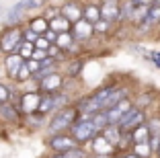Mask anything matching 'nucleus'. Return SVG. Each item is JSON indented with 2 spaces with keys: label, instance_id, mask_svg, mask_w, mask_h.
Returning <instances> with one entry per match:
<instances>
[{
  "label": "nucleus",
  "instance_id": "1",
  "mask_svg": "<svg viewBox=\"0 0 160 158\" xmlns=\"http://www.w3.org/2000/svg\"><path fill=\"white\" fill-rule=\"evenodd\" d=\"M78 119H80V111L76 109V105H70V107L62 109V111H58L56 115L49 117L45 130H47V134H49V135L68 134V131L72 130V125H74Z\"/></svg>",
  "mask_w": 160,
  "mask_h": 158
},
{
  "label": "nucleus",
  "instance_id": "2",
  "mask_svg": "<svg viewBox=\"0 0 160 158\" xmlns=\"http://www.w3.org/2000/svg\"><path fill=\"white\" fill-rule=\"evenodd\" d=\"M23 27L25 25H17V27H2L0 31V56H10V54H19V47L23 45Z\"/></svg>",
  "mask_w": 160,
  "mask_h": 158
},
{
  "label": "nucleus",
  "instance_id": "3",
  "mask_svg": "<svg viewBox=\"0 0 160 158\" xmlns=\"http://www.w3.org/2000/svg\"><path fill=\"white\" fill-rule=\"evenodd\" d=\"M41 99H43V93L29 90V93H21V97H17V101H12V103H14V107L19 109L21 115L27 117V115H33V113L39 111Z\"/></svg>",
  "mask_w": 160,
  "mask_h": 158
},
{
  "label": "nucleus",
  "instance_id": "4",
  "mask_svg": "<svg viewBox=\"0 0 160 158\" xmlns=\"http://www.w3.org/2000/svg\"><path fill=\"white\" fill-rule=\"evenodd\" d=\"M70 134H72V138H74L78 144H86V142H90V140L97 138L101 131L97 130V125L92 123V119H84V117H80L74 125H72Z\"/></svg>",
  "mask_w": 160,
  "mask_h": 158
},
{
  "label": "nucleus",
  "instance_id": "5",
  "mask_svg": "<svg viewBox=\"0 0 160 158\" xmlns=\"http://www.w3.org/2000/svg\"><path fill=\"white\" fill-rule=\"evenodd\" d=\"M47 148L52 150L53 154H64V152H70V150L80 148V144L72 138V134H58V135H49L47 138Z\"/></svg>",
  "mask_w": 160,
  "mask_h": 158
},
{
  "label": "nucleus",
  "instance_id": "6",
  "mask_svg": "<svg viewBox=\"0 0 160 158\" xmlns=\"http://www.w3.org/2000/svg\"><path fill=\"white\" fill-rule=\"evenodd\" d=\"M64 82H66V78L62 76V72H56V74L43 78L41 82H37V89L43 94H60L64 93Z\"/></svg>",
  "mask_w": 160,
  "mask_h": 158
},
{
  "label": "nucleus",
  "instance_id": "7",
  "mask_svg": "<svg viewBox=\"0 0 160 158\" xmlns=\"http://www.w3.org/2000/svg\"><path fill=\"white\" fill-rule=\"evenodd\" d=\"M60 8H62V17H64V19H68L72 25L80 23V21L84 19V4H80L78 0H68V2H62Z\"/></svg>",
  "mask_w": 160,
  "mask_h": 158
},
{
  "label": "nucleus",
  "instance_id": "8",
  "mask_svg": "<svg viewBox=\"0 0 160 158\" xmlns=\"http://www.w3.org/2000/svg\"><path fill=\"white\" fill-rule=\"evenodd\" d=\"M142 119H144V115H142V111L138 107H132L129 111L123 115V119L119 121V130H121V134L123 131H127V130H133V127H140V123H142Z\"/></svg>",
  "mask_w": 160,
  "mask_h": 158
},
{
  "label": "nucleus",
  "instance_id": "9",
  "mask_svg": "<svg viewBox=\"0 0 160 158\" xmlns=\"http://www.w3.org/2000/svg\"><path fill=\"white\" fill-rule=\"evenodd\" d=\"M2 66H4V74L12 80L17 76V72L25 66V60L21 58V54H10V56L2 58Z\"/></svg>",
  "mask_w": 160,
  "mask_h": 158
},
{
  "label": "nucleus",
  "instance_id": "10",
  "mask_svg": "<svg viewBox=\"0 0 160 158\" xmlns=\"http://www.w3.org/2000/svg\"><path fill=\"white\" fill-rule=\"evenodd\" d=\"M0 119L4 121V123L17 125V123L23 121V115L19 113V109L14 107V103H2V105H0Z\"/></svg>",
  "mask_w": 160,
  "mask_h": 158
},
{
  "label": "nucleus",
  "instance_id": "11",
  "mask_svg": "<svg viewBox=\"0 0 160 158\" xmlns=\"http://www.w3.org/2000/svg\"><path fill=\"white\" fill-rule=\"evenodd\" d=\"M92 33H94V25H90L88 21H84V19L80 21V23L72 25V35H74L76 43H82V41H86V39H90Z\"/></svg>",
  "mask_w": 160,
  "mask_h": 158
},
{
  "label": "nucleus",
  "instance_id": "12",
  "mask_svg": "<svg viewBox=\"0 0 160 158\" xmlns=\"http://www.w3.org/2000/svg\"><path fill=\"white\" fill-rule=\"evenodd\" d=\"M132 109V103L127 101H121L117 105V107H113V109H109L107 111V119H109V125H119V121L123 119V115H125L127 111Z\"/></svg>",
  "mask_w": 160,
  "mask_h": 158
},
{
  "label": "nucleus",
  "instance_id": "13",
  "mask_svg": "<svg viewBox=\"0 0 160 158\" xmlns=\"http://www.w3.org/2000/svg\"><path fill=\"white\" fill-rule=\"evenodd\" d=\"M113 148H115V146L111 144L103 134H99L97 138L92 140V152H94V156H111Z\"/></svg>",
  "mask_w": 160,
  "mask_h": 158
},
{
  "label": "nucleus",
  "instance_id": "14",
  "mask_svg": "<svg viewBox=\"0 0 160 158\" xmlns=\"http://www.w3.org/2000/svg\"><path fill=\"white\" fill-rule=\"evenodd\" d=\"M23 14L25 10L21 8L17 2L6 10V17H4V27H17V25H23Z\"/></svg>",
  "mask_w": 160,
  "mask_h": 158
},
{
  "label": "nucleus",
  "instance_id": "15",
  "mask_svg": "<svg viewBox=\"0 0 160 158\" xmlns=\"http://www.w3.org/2000/svg\"><path fill=\"white\" fill-rule=\"evenodd\" d=\"M27 27L33 29L37 35H45V33L49 31V21H47L43 14H39V17H33V19L27 21Z\"/></svg>",
  "mask_w": 160,
  "mask_h": 158
},
{
  "label": "nucleus",
  "instance_id": "16",
  "mask_svg": "<svg viewBox=\"0 0 160 158\" xmlns=\"http://www.w3.org/2000/svg\"><path fill=\"white\" fill-rule=\"evenodd\" d=\"M101 17L109 23H113V21L121 19V6L119 4H103L101 6Z\"/></svg>",
  "mask_w": 160,
  "mask_h": 158
},
{
  "label": "nucleus",
  "instance_id": "17",
  "mask_svg": "<svg viewBox=\"0 0 160 158\" xmlns=\"http://www.w3.org/2000/svg\"><path fill=\"white\" fill-rule=\"evenodd\" d=\"M127 99V90L125 89H119V86H115L113 89V93L109 94V99H107V105H105V111H109V109H113V107H117L121 101H125Z\"/></svg>",
  "mask_w": 160,
  "mask_h": 158
},
{
  "label": "nucleus",
  "instance_id": "18",
  "mask_svg": "<svg viewBox=\"0 0 160 158\" xmlns=\"http://www.w3.org/2000/svg\"><path fill=\"white\" fill-rule=\"evenodd\" d=\"M101 19H103V17H101V6L84 4V21H88L90 25H97Z\"/></svg>",
  "mask_w": 160,
  "mask_h": 158
},
{
  "label": "nucleus",
  "instance_id": "19",
  "mask_svg": "<svg viewBox=\"0 0 160 158\" xmlns=\"http://www.w3.org/2000/svg\"><path fill=\"white\" fill-rule=\"evenodd\" d=\"M49 29L56 33H70L72 31V23L68 19H64V17H58V19L49 21Z\"/></svg>",
  "mask_w": 160,
  "mask_h": 158
},
{
  "label": "nucleus",
  "instance_id": "20",
  "mask_svg": "<svg viewBox=\"0 0 160 158\" xmlns=\"http://www.w3.org/2000/svg\"><path fill=\"white\" fill-rule=\"evenodd\" d=\"M103 135H105V138H107L113 146H117L119 140H121V130H119L117 125H109V127H105V130H103Z\"/></svg>",
  "mask_w": 160,
  "mask_h": 158
},
{
  "label": "nucleus",
  "instance_id": "21",
  "mask_svg": "<svg viewBox=\"0 0 160 158\" xmlns=\"http://www.w3.org/2000/svg\"><path fill=\"white\" fill-rule=\"evenodd\" d=\"M132 138H133L136 144H144V142H148V138H150V127H146V125L136 127V131L132 134Z\"/></svg>",
  "mask_w": 160,
  "mask_h": 158
},
{
  "label": "nucleus",
  "instance_id": "22",
  "mask_svg": "<svg viewBox=\"0 0 160 158\" xmlns=\"http://www.w3.org/2000/svg\"><path fill=\"white\" fill-rule=\"evenodd\" d=\"M90 119H92V123H94V125H97V130H99L101 134H103V130H105V127H109L107 111H99V113H94V115L90 117Z\"/></svg>",
  "mask_w": 160,
  "mask_h": 158
},
{
  "label": "nucleus",
  "instance_id": "23",
  "mask_svg": "<svg viewBox=\"0 0 160 158\" xmlns=\"http://www.w3.org/2000/svg\"><path fill=\"white\" fill-rule=\"evenodd\" d=\"M19 54L25 62L33 60V54H35V43H29V41H23V45L19 47Z\"/></svg>",
  "mask_w": 160,
  "mask_h": 158
},
{
  "label": "nucleus",
  "instance_id": "24",
  "mask_svg": "<svg viewBox=\"0 0 160 158\" xmlns=\"http://www.w3.org/2000/svg\"><path fill=\"white\" fill-rule=\"evenodd\" d=\"M82 72V60H70L66 66V74L70 78H76V76Z\"/></svg>",
  "mask_w": 160,
  "mask_h": 158
},
{
  "label": "nucleus",
  "instance_id": "25",
  "mask_svg": "<svg viewBox=\"0 0 160 158\" xmlns=\"http://www.w3.org/2000/svg\"><path fill=\"white\" fill-rule=\"evenodd\" d=\"M158 21H160V4H152L148 8V14H146V19H144V23L152 25V23H158Z\"/></svg>",
  "mask_w": 160,
  "mask_h": 158
},
{
  "label": "nucleus",
  "instance_id": "26",
  "mask_svg": "<svg viewBox=\"0 0 160 158\" xmlns=\"http://www.w3.org/2000/svg\"><path fill=\"white\" fill-rule=\"evenodd\" d=\"M49 158H88L86 152L82 148H76V150H70V152H64V154H52Z\"/></svg>",
  "mask_w": 160,
  "mask_h": 158
},
{
  "label": "nucleus",
  "instance_id": "27",
  "mask_svg": "<svg viewBox=\"0 0 160 158\" xmlns=\"http://www.w3.org/2000/svg\"><path fill=\"white\" fill-rule=\"evenodd\" d=\"M12 89H10L8 84L0 82V103H12Z\"/></svg>",
  "mask_w": 160,
  "mask_h": 158
},
{
  "label": "nucleus",
  "instance_id": "28",
  "mask_svg": "<svg viewBox=\"0 0 160 158\" xmlns=\"http://www.w3.org/2000/svg\"><path fill=\"white\" fill-rule=\"evenodd\" d=\"M150 152H152V148H150L148 142H144V144H136V150H133V154L140 156V158H148V156H150Z\"/></svg>",
  "mask_w": 160,
  "mask_h": 158
},
{
  "label": "nucleus",
  "instance_id": "29",
  "mask_svg": "<svg viewBox=\"0 0 160 158\" xmlns=\"http://www.w3.org/2000/svg\"><path fill=\"white\" fill-rule=\"evenodd\" d=\"M17 4H19L25 13H27V10H35V8H37V6L41 4V0H19Z\"/></svg>",
  "mask_w": 160,
  "mask_h": 158
},
{
  "label": "nucleus",
  "instance_id": "30",
  "mask_svg": "<svg viewBox=\"0 0 160 158\" xmlns=\"http://www.w3.org/2000/svg\"><path fill=\"white\" fill-rule=\"evenodd\" d=\"M23 37H25V41H29V43H37V39L41 37V35H37L33 29H29L27 25H25L23 27Z\"/></svg>",
  "mask_w": 160,
  "mask_h": 158
},
{
  "label": "nucleus",
  "instance_id": "31",
  "mask_svg": "<svg viewBox=\"0 0 160 158\" xmlns=\"http://www.w3.org/2000/svg\"><path fill=\"white\" fill-rule=\"evenodd\" d=\"M49 47H52V43L47 41V39L43 37V35H41V37L37 39V43H35V49H43V51H47Z\"/></svg>",
  "mask_w": 160,
  "mask_h": 158
},
{
  "label": "nucleus",
  "instance_id": "32",
  "mask_svg": "<svg viewBox=\"0 0 160 158\" xmlns=\"http://www.w3.org/2000/svg\"><path fill=\"white\" fill-rule=\"evenodd\" d=\"M109 27H111V23H109V21H105V19H101L99 23L94 25V33H105Z\"/></svg>",
  "mask_w": 160,
  "mask_h": 158
},
{
  "label": "nucleus",
  "instance_id": "33",
  "mask_svg": "<svg viewBox=\"0 0 160 158\" xmlns=\"http://www.w3.org/2000/svg\"><path fill=\"white\" fill-rule=\"evenodd\" d=\"M27 68L31 70L33 74H37V72H39V68H41V64H39L37 60H29V62H27Z\"/></svg>",
  "mask_w": 160,
  "mask_h": 158
},
{
  "label": "nucleus",
  "instance_id": "34",
  "mask_svg": "<svg viewBox=\"0 0 160 158\" xmlns=\"http://www.w3.org/2000/svg\"><path fill=\"white\" fill-rule=\"evenodd\" d=\"M47 51H43V49H35V54H33V60H37V62H43V60H47Z\"/></svg>",
  "mask_w": 160,
  "mask_h": 158
},
{
  "label": "nucleus",
  "instance_id": "35",
  "mask_svg": "<svg viewBox=\"0 0 160 158\" xmlns=\"http://www.w3.org/2000/svg\"><path fill=\"white\" fill-rule=\"evenodd\" d=\"M150 58L154 60V64H156V66H160V54H150Z\"/></svg>",
  "mask_w": 160,
  "mask_h": 158
},
{
  "label": "nucleus",
  "instance_id": "36",
  "mask_svg": "<svg viewBox=\"0 0 160 158\" xmlns=\"http://www.w3.org/2000/svg\"><path fill=\"white\" fill-rule=\"evenodd\" d=\"M103 4H119L117 0H103Z\"/></svg>",
  "mask_w": 160,
  "mask_h": 158
},
{
  "label": "nucleus",
  "instance_id": "37",
  "mask_svg": "<svg viewBox=\"0 0 160 158\" xmlns=\"http://www.w3.org/2000/svg\"><path fill=\"white\" fill-rule=\"evenodd\" d=\"M125 158H140V156H136V154H129V156H125Z\"/></svg>",
  "mask_w": 160,
  "mask_h": 158
},
{
  "label": "nucleus",
  "instance_id": "38",
  "mask_svg": "<svg viewBox=\"0 0 160 158\" xmlns=\"http://www.w3.org/2000/svg\"><path fill=\"white\" fill-rule=\"evenodd\" d=\"M94 158H111V156H94Z\"/></svg>",
  "mask_w": 160,
  "mask_h": 158
},
{
  "label": "nucleus",
  "instance_id": "39",
  "mask_svg": "<svg viewBox=\"0 0 160 158\" xmlns=\"http://www.w3.org/2000/svg\"><path fill=\"white\" fill-rule=\"evenodd\" d=\"M64 2H68V0H64Z\"/></svg>",
  "mask_w": 160,
  "mask_h": 158
},
{
  "label": "nucleus",
  "instance_id": "40",
  "mask_svg": "<svg viewBox=\"0 0 160 158\" xmlns=\"http://www.w3.org/2000/svg\"><path fill=\"white\" fill-rule=\"evenodd\" d=\"M158 152H160V148H158Z\"/></svg>",
  "mask_w": 160,
  "mask_h": 158
},
{
  "label": "nucleus",
  "instance_id": "41",
  "mask_svg": "<svg viewBox=\"0 0 160 158\" xmlns=\"http://www.w3.org/2000/svg\"><path fill=\"white\" fill-rule=\"evenodd\" d=\"M0 105H2V103H0Z\"/></svg>",
  "mask_w": 160,
  "mask_h": 158
}]
</instances>
